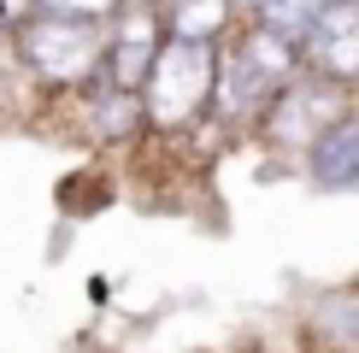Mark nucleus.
<instances>
[{"label":"nucleus","instance_id":"39448f33","mask_svg":"<svg viewBox=\"0 0 359 353\" xmlns=\"http://www.w3.org/2000/svg\"><path fill=\"white\" fill-rule=\"evenodd\" d=\"M306 59L318 77H341V83L359 77V0L324 6V18L306 36Z\"/></svg>","mask_w":359,"mask_h":353},{"label":"nucleus","instance_id":"f8f14e48","mask_svg":"<svg viewBox=\"0 0 359 353\" xmlns=\"http://www.w3.org/2000/svg\"><path fill=\"white\" fill-rule=\"evenodd\" d=\"M0 18H12V0H0Z\"/></svg>","mask_w":359,"mask_h":353},{"label":"nucleus","instance_id":"6e6552de","mask_svg":"<svg viewBox=\"0 0 359 353\" xmlns=\"http://www.w3.org/2000/svg\"><path fill=\"white\" fill-rule=\"evenodd\" d=\"M324 6H330V0H265V6H259V24L277 29V36H289V41H306L312 24L324 18Z\"/></svg>","mask_w":359,"mask_h":353},{"label":"nucleus","instance_id":"9b49d317","mask_svg":"<svg viewBox=\"0 0 359 353\" xmlns=\"http://www.w3.org/2000/svg\"><path fill=\"white\" fill-rule=\"evenodd\" d=\"M41 12H65V18H107L118 0H36Z\"/></svg>","mask_w":359,"mask_h":353},{"label":"nucleus","instance_id":"9d476101","mask_svg":"<svg viewBox=\"0 0 359 353\" xmlns=\"http://www.w3.org/2000/svg\"><path fill=\"white\" fill-rule=\"evenodd\" d=\"M318 324L330 330V342L341 353H359V300H330L318 306Z\"/></svg>","mask_w":359,"mask_h":353},{"label":"nucleus","instance_id":"20e7f679","mask_svg":"<svg viewBox=\"0 0 359 353\" xmlns=\"http://www.w3.org/2000/svg\"><path fill=\"white\" fill-rule=\"evenodd\" d=\"M341 118V100L330 95V83H294L283 88V100H271V118H265V136L277 147H301L312 153L318 136Z\"/></svg>","mask_w":359,"mask_h":353},{"label":"nucleus","instance_id":"ddd939ff","mask_svg":"<svg viewBox=\"0 0 359 353\" xmlns=\"http://www.w3.org/2000/svg\"><path fill=\"white\" fill-rule=\"evenodd\" d=\"M248 6H265V0H248Z\"/></svg>","mask_w":359,"mask_h":353},{"label":"nucleus","instance_id":"0eeeda50","mask_svg":"<svg viewBox=\"0 0 359 353\" xmlns=\"http://www.w3.org/2000/svg\"><path fill=\"white\" fill-rule=\"evenodd\" d=\"M154 59H159V48H154V24H130L124 29V41H118V48H112V88H124V95H130V88H142V77H154Z\"/></svg>","mask_w":359,"mask_h":353},{"label":"nucleus","instance_id":"423d86ee","mask_svg":"<svg viewBox=\"0 0 359 353\" xmlns=\"http://www.w3.org/2000/svg\"><path fill=\"white\" fill-rule=\"evenodd\" d=\"M312 183L318 188H348L359 183V118H336L312 147Z\"/></svg>","mask_w":359,"mask_h":353},{"label":"nucleus","instance_id":"f257e3e1","mask_svg":"<svg viewBox=\"0 0 359 353\" xmlns=\"http://www.w3.org/2000/svg\"><path fill=\"white\" fill-rule=\"evenodd\" d=\"M212 88H218L212 48L194 41V36H171L154 59V77H147V112H154V124L177 130L212 100Z\"/></svg>","mask_w":359,"mask_h":353},{"label":"nucleus","instance_id":"f03ea898","mask_svg":"<svg viewBox=\"0 0 359 353\" xmlns=\"http://www.w3.org/2000/svg\"><path fill=\"white\" fill-rule=\"evenodd\" d=\"M289 71H294V41L259 24L242 48H236V59L218 65V112L224 118H248V112L271 106V95L289 83Z\"/></svg>","mask_w":359,"mask_h":353},{"label":"nucleus","instance_id":"7ed1b4c3","mask_svg":"<svg viewBox=\"0 0 359 353\" xmlns=\"http://www.w3.org/2000/svg\"><path fill=\"white\" fill-rule=\"evenodd\" d=\"M18 48L29 71L48 83H77L100 65V29L95 18H65V12H41L18 29Z\"/></svg>","mask_w":359,"mask_h":353},{"label":"nucleus","instance_id":"1a4fd4ad","mask_svg":"<svg viewBox=\"0 0 359 353\" xmlns=\"http://www.w3.org/2000/svg\"><path fill=\"white\" fill-rule=\"evenodd\" d=\"M218 24H224V0H177V6H171V36L212 41Z\"/></svg>","mask_w":359,"mask_h":353}]
</instances>
